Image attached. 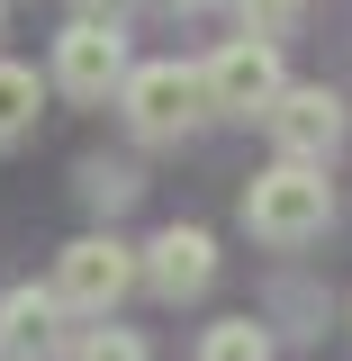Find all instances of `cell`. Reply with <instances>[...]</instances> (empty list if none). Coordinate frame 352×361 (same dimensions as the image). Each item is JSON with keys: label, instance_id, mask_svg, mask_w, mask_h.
I'll use <instances>...</instances> for the list:
<instances>
[{"label": "cell", "instance_id": "cell-1", "mask_svg": "<svg viewBox=\"0 0 352 361\" xmlns=\"http://www.w3.org/2000/svg\"><path fill=\"white\" fill-rule=\"evenodd\" d=\"M325 217H334L325 163H289V154H280V163L244 190V226H253V244H271V253L316 244V235H325Z\"/></svg>", "mask_w": 352, "mask_h": 361}, {"label": "cell", "instance_id": "cell-2", "mask_svg": "<svg viewBox=\"0 0 352 361\" xmlns=\"http://www.w3.org/2000/svg\"><path fill=\"white\" fill-rule=\"evenodd\" d=\"M118 109H127V127L145 145H172V135L199 127V109H208V90L199 73H181V63H127V82H118Z\"/></svg>", "mask_w": 352, "mask_h": 361}, {"label": "cell", "instance_id": "cell-3", "mask_svg": "<svg viewBox=\"0 0 352 361\" xmlns=\"http://www.w3.org/2000/svg\"><path fill=\"white\" fill-rule=\"evenodd\" d=\"M127 289H135V253L118 235H82L54 253V307L63 316H109Z\"/></svg>", "mask_w": 352, "mask_h": 361}, {"label": "cell", "instance_id": "cell-4", "mask_svg": "<svg viewBox=\"0 0 352 361\" xmlns=\"http://www.w3.org/2000/svg\"><path fill=\"white\" fill-rule=\"evenodd\" d=\"M199 90H208V109H226V118H262L271 99H280V37L217 45V63L199 73Z\"/></svg>", "mask_w": 352, "mask_h": 361}, {"label": "cell", "instance_id": "cell-5", "mask_svg": "<svg viewBox=\"0 0 352 361\" xmlns=\"http://www.w3.org/2000/svg\"><path fill=\"white\" fill-rule=\"evenodd\" d=\"M262 127H271V145H280L289 163H325V154L344 145V99L325 82H298V90L280 82V99L262 109Z\"/></svg>", "mask_w": 352, "mask_h": 361}, {"label": "cell", "instance_id": "cell-6", "mask_svg": "<svg viewBox=\"0 0 352 361\" xmlns=\"http://www.w3.org/2000/svg\"><path fill=\"white\" fill-rule=\"evenodd\" d=\"M135 280H145L154 298H199V289L217 280V244H208V226H163V235L145 244Z\"/></svg>", "mask_w": 352, "mask_h": 361}, {"label": "cell", "instance_id": "cell-7", "mask_svg": "<svg viewBox=\"0 0 352 361\" xmlns=\"http://www.w3.org/2000/svg\"><path fill=\"white\" fill-rule=\"evenodd\" d=\"M54 82L73 90V99H109V90L127 82V37H118V27H82V18H73V37L54 45Z\"/></svg>", "mask_w": 352, "mask_h": 361}, {"label": "cell", "instance_id": "cell-8", "mask_svg": "<svg viewBox=\"0 0 352 361\" xmlns=\"http://www.w3.org/2000/svg\"><path fill=\"white\" fill-rule=\"evenodd\" d=\"M54 343H63L54 289H9V298H0V353H9V361H45Z\"/></svg>", "mask_w": 352, "mask_h": 361}, {"label": "cell", "instance_id": "cell-9", "mask_svg": "<svg viewBox=\"0 0 352 361\" xmlns=\"http://www.w3.org/2000/svg\"><path fill=\"white\" fill-rule=\"evenodd\" d=\"M37 109H45V90L28 63H0V145H18V135L37 127Z\"/></svg>", "mask_w": 352, "mask_h": 361}, {"label": "cell", "instance_id": "cell-10", "mask_svg": "<svg viewBox=\"0 0 352 361\" xmlns=\"http://www.w3.org/2000/svg\"><path fill=\"white\" fill-rule=\"evenodd\" d=\"M199 361H271V334L253 325V316H226V325L199 334Z\"/></svg>", "mask_w": 352, "mask_h": 361}, {"label": "cell", "instance_id": "cell-11", "mask_svg": "<svg viewBox=\"0 0 352 361\" xmlns=\"http://www.w3.org/2000/svg\"><path fill=\"white\" fill-rule=\"evenodd\" d=\"M298 9H308V0H235L244 37H289V27H298Z\"/></svg>", "mask_w": 352, "mask_h": 361}, {"label": "cell", "instance_id": "cell-12", "mask_svg": "<svg viewBox=\"0 0 352 361\" xmlns=\"http://www.w3.org/2000/svg\"><path fill=\"white\" fill-rule=\"evenodd\" d=\"M73 361H145V343H135L127 325H90L82 343H73Z\"/></svg>", "mask_w": 352, "mask_h": 361}, {"label": "cell", "instance_id": "cell-13", "mask_svg": "<svg viewBox=\"0 0 352 361\" xmlns=\"http://www.w3.org/2000/svg\"><path fill=\"white\" fill-rule=\"evenodd\" d=\"M90 199H99V208H127V199H135V172H90Z\"/></svg>", "mask_w": 352, "mask_h": 361}, {"label": "cell", "instance_id": "cell-14", "mask_svg": "<svg viewBox=\"0 0 352 361\" xmlns=\"http://www.w3.org/2000/svg\"><path fill=\"white\" fill-rule=\"evenodd\" d=\"M73 9H82V27H118L135 0H73Z\"/></svg>", "mask_w": 352, "mask_h": 361}, {"label": "cell", "instance_id": "cell-15", "mask_svg": "<svg viewBox=\"0 0 352 361\" xmlns=\"http://www.w3.org/2000/svg\"><path fill=\"white\" fill-rule=\"evenodd\" d=\"M172 9H199V0H172Z\"/></svg>", "mask_w": 352, "mask_h": 361}]
</instances>
